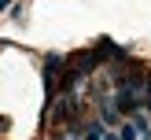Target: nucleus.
<instances>
[{"label": "nucleus", "mask_w": 151, "mask_h": 140, "mask_svg": "<svg viewBox=\"0 0 151 140\" xmlns=\"http://www.w3.org/2000/svg\"><path fill=\"white\" fill-rule=\"evenodd\" d=\"M59 70H63V55H48V59H44V85H55V74Z\"/></svg>", "instance_id": "f257e3e1"}, {"label": "nucleus", "mask_w": 151, "mask_h": 140, "mask_svg": "<svg viewBox=\"0 0 151 140\" xmlns=\"http://www.w3.org/2000/svg\"><path fill=\"white\" fill-rule=\"evenodd\" d=\"M103 133H107V129H103L100 122H88L85 133H81V140H103Z\"/></svg>", "instance_id": "f03ea898"}, {"label": "nucleus", "mask_w": 151, "mask_h": 140, "mask_svg": "<svg viewBox=\"0 0 151 140\" xmlns=\"http://www.w3.org/2000/svg\"><path fill=\"white\" fill-rule=\"evenodd\" d=\"M122 140H140V129H137V122H129V125H122Z\"/></svg>", "instance_id": "7ed1b4c3"}, {"label": "nucleus", "mask_w": 151, "mask_h": 140, "mask_svg": "<svg viewBox=\"0 0 151 140\" xmlns=\"http://www.w3.org/2000/svg\"><path fill=\"white\" fill-rule=\"evenodd\" d=\"M59 140H81V133H63Z\"/></svg>", "instance_id": "20e7f679"}, {"label": "nucleus", "mask_w": 151, "mask_h": 140, "mask_svg": "<svg viewBox=\"0 0 151 140\" xmlns=\"http://www.w3.org/2000/svg\"><path fill=\"white\" fill-rule=\"evenodd\" d=\"M103 140H122V133H103Z\"/></svg>", "instance_id": "39448f33"}, {"label": "nucleus", "mask_w": 151, "mask_h": 140, "mask_svg": "<svg viewBox=\"0 0 151 140\" xmlns=\"http://www.w3.org/2000/svg\"><path fill=\"white\" fill-rule=\"evenodd\" d=\"M7 4H11V0H0V11H4V7H7Z\"/></svg>", "instance_id": "423d86ee"}]
</instances>
